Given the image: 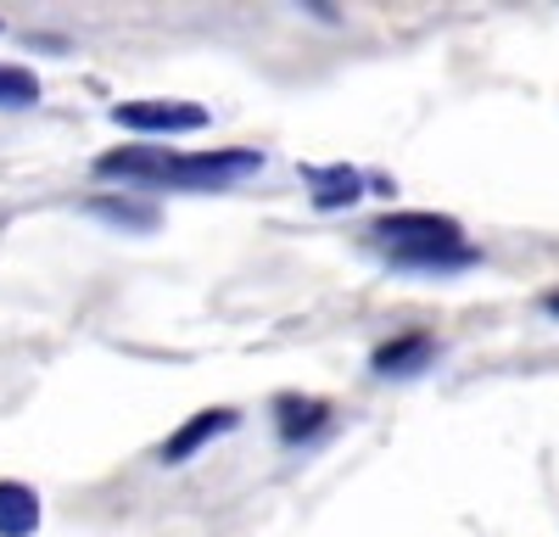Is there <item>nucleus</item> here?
Segmentation results:
<instances>
[{"instance_id":"obj_11","label":"nucleus","mask_w":559,"mask_h":537,"mask_svg":"<svg viewBox=\"0 0 559 537\" xmlns=\"http://www.w3.org/2000/svg\"><path fill=\"white\" fill-rule=\"evenodd\" d=\"M543 313H554V320H559V291H548V297H543Z\"/></svg>"},{"instance_id":"obj_8","label":"nucleus","mask_w":559,"mask_h":537,"mask_svg":"<svg viewBox=\"0 0 559 537\" xmlns=\"http://www.w3.org/2000/svg\"><path fill=\"white\" fill-rule=\"evenodd\" d=\"M324 426H331V403L324 397H302V392H280L274 397V431H280V442H308V437H319Z\"/></svg>"},{"instance_id":"obj_5","label":"nucleus","mask_w":559,"mask_h":537,"mask_svg":"<svg viewBox=\"0 0 559 537\" xmlns=\"http://www.w3.org/2000/svg\"><path fill=\"white\" fill-rule=\"evenodd\" d=\"M236 426H241V415H236V409H202V415H191V420H185V426L163 442V465H191L207 442L229 437Z\"/></svg>"},{"instance_id":"obj_1","label":"nucleus","mask_w":559,"mask_h":537,"mask_svg":"<svg viewBox=\"0 0 559 537\" xmlns=\"http://www.w3.org/2000/svg\"><path fill=\"white\" fill-rule=\"evenodd\" d=\"M364 241L376 247L397 275H459V268H476L481 252L464 241V224L453 213H381L364 224Z\"/></svg>"},{"instance_id":"obj_3","label":"nucleus","mask_w":559,"mask_h":537,"mask_svg":"<svg viewBox=\"0 0 559 537\" xmlns=\"http://www.w3.org/2000/svg\"><path fill=\"white\" fill-rule=\"evenodd\" d=\"M112 123L129 129V134H197V129H207V107L146 96V102H118L112 107Z\"/></svg>"},{"instance_id":"obj_6","label":"nucleus","mask_w":559,"mask_h":537,"mask_svg":"<svg viewBox=\"0 0 559 537\" xmlns=\"http://www.w3.org/2000/svg\"><path fill=\"white\" fill-rule=\"evenodd\" d=\"M84 213L90 218H102V224H112V230H123V236H152L157 224H163V213H157V202H146V196H134V191H107V196H90L84 202Z\"/></svg>"},{"instance_id":"obj_2","label":"nucleus","mask_w":559,"mask_h":537,"mask_svg":"<svg viewBox=\"0 0 559 537\" xmlns=\"http://www.w3.org/2000/svg\"><path fill=\"white\" fill-rule=\"evenodd\" d=\"M263 174L258 146H213V152H168L157 191H229L241 179Z\"/></svg>"},{"instance_id":"obj_9","label":"nucleus","mask_w":559,"mask_h":537,"mask_svg":"<svg viewBox=\"0 0 559 537\" xmlns=\"http://www.w3.org/2000/svg\"><path fill=\"white\" fill-rule=\"evenodd\" d=\"M39 532V492L28 481H0V537Z\"/></svg>"},{"instance_id":"obj_7","label":"nucleus","mask_w":559,"mask_h":537,"mask_svg":"<svg viewBox=\"0 0 559 537\" xmlns=\"http://www.w3.org/2000/svg\"><path fill=\"white\" fill-rule=\"evenodd\" d=\"M302 179H308V202H313L319 213H342V207H353V202L364 196V186H369V179H364L358 168H347V163L302 168Z\"/></svg>"},{"instance_id":"obj_10","label":"nucleus","mask_w":559,"mask_h":537,"mask_svg":"<svg viewBox=\"0 0 559 537\" xmlns=\"http://www.w3.org/2000/svg\"><path fill=\"white\" fill-rule=\"evenodd\" d=\"M39 102V79L28 68H12V62H0V107L7 112H23Z\"/></svg>"},{"instance_id":"obj_4","label":"nucleus","mask_w":559,"mask_h":537,"mask_svg":"<svg viewBox=\"0 0 559 537\" xmlns=\"http://www.w3.org/2000/svg\"><path fill=\"white\" fill-rule=\"evenodd\" d=\"M431 365H437V336L431 331H403V336H392V342H381L376 353H369V370H376L381 381H414Z\"/></svg>"}]
</instances>
